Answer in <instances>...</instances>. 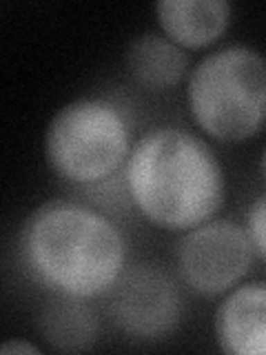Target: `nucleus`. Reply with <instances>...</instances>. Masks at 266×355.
Instances as JSON below:
<instances>
[{
    "instance_id": "1",
    "label": "nucleus",
    "mask_w": 266,
    "mask_h": 355,
    "mask_svg": "<svg viewBox=\"0 0 266 355\" xmlns=\"http://www.w3.org/2000/svg\"><path fill=\"white\" fill-rule=\"evenodd\" d=\"M27 275L49 295L98 300L129 266V242L105 211L49 200L27 216L18 238Z\"/></svg>"
},
{
    "instance_id": "2",
    "label": "nucleus",
    "mask_w": 266,
    "mask_h": 355,
    "mask_svg": "<svg viewBox=\"0 0 266 355\" xmlns=\"http://www.w3.org/2000/svg\"><path fill=\"white\" fill-rule=\"evenodd\" d=\"M125 189L149 225L184 233L215 218L227 198V175L202 136L182 127H155L133 142Z\"/></svg>"
},
{
    "instance_id": "3",
    "label": "nucleus",
    "mask_w": 266,
    "mask_h": 355,
    "mask_svg": "<svg viewBox=\"0 0 266 355\" xmlns=\"http://www.w3.org/2000/svg\"><path fill=\"white\" fill-rule=\"evenodd\" d=\"M186 107L211 140L238 144L266 125V55L251 44H224L200 58L186 78Z\"/></svg>"
},
{
    "instance_id": "4",
    "label": "nucleus",
    "mask_w": 266,
    "mask_h": 355,
    "mask_svg": "<svg viewBox=\"0 0 266 355\" xmlns=\"http://www.w3.org/2000/svg\"><path fill=\"white\" fill-rule=\"evenodd\" d=\"M49 169L73 187H100L125 171L133 149L127 111L107 98H78L53 114L44 129Z\"/></svg>"
},
{
    "instance_id": "5",
    "label": "nucleus",
    "mask_w": 266,
    "mask_h": 355,
    "mask_svg": "<svg viewBox=\"0 0 266 355\" xmlns=\"http://www.w3.org/2000/svg\"><path fill=\"white\" fill-rule=\"evenodd\" d=\"M255 251L247 229L224 218L188 229L175 244V266L182 284L204 297L227 295L253 269Z\"/></svg>"
},
{
    "instance_id": "6",
    "label": "nucleus",
    "mask_w": 266,
    "mask_h": 355,
    "mask_svg": "<svg viewBox=\"0 0 266 355\" xmlns=\"http://www.w3.org/2000/svg\"><path fill=\"white\" fill-rule=\"evenodd\" d=\"M107 297L111 324L133 340H164L180 327L184 315L177 282L149 262L129 264Z\"/></svg>"
},
{
    "instance_id": "7",
    "label": "nucleus",
    "mask_w": 266,
    "mask_h": 355,
    "mask_svg": "<svg viewBox=\"0 0 266 355\" xmlns=\"http://www.w3.org/2000/svg\"><path fill=\"white\" fill-rule=\"evenodd\" d=\"M213 333L229 355H266V282H242L215 311Z\"/></svg>"
},
{
    "instance_id": "8",
    "label": "nucleus",
    "mask_w": 266,
    "mask_h": 355,
    "mask_svg": "<svg viewBox=\"0 0 266 355\" xmlns=\"http://www.w3.org/2000/svg\"><path fill=\"white\" fill-rule=\"evenodd\" d=\"M153 11L164 36L186 51L218 42L233 16L227 0H160Z\"/></svg>"
},
{
    "instance_id": "9",
    "label": "nucleus",
    "mask_w": 266,
    "mask_h": 355,
    "mask_svg": "<svg viewBox=\"0 0 266 355\" xmlns=\"http://www.w3.org/2000/svg\"><path fill=\"white\" fill-rule=\"evenodd\" d=\"M125 62L133 83L151 94L171 92L191 71L186 49L158 31H144L133 38L127 47Z\"/></svg>"
},
{
    "instance_id": "10",
    "label": "nucleus",
    "mask_w": 266,
    "mask_h": 355,
    "mask_svg": "<svg viewBox=\"0 0 266 355\" xmlns=\"http://www.w3.org/2000/svg\"><path fill=\"white\" fill-rule=\"evenodd\" d=\"M38 331L58 353H85L100 338V318L82 297L51 295L38 311Z\"/></svg>"
},
{
    "instance_id": "11",
    "label": "nucleus",
    "mask_w": 266,
    "mask_h": 355,
    "mask_svg": "<svg viewBox=\"0 0 266 355\" xmlns=\"http://www.w3.org/2000/svg\"><path fill=\"white\" fill-rule=\"evenodd\" d=\"M244 229H247L255 255L266 262V193H260L249 205L247 216H244Z\"/></svg>"
},
{
    "instance_id": "12",
    "label": "nucleus",
    "mask_w": 266,
    "mask_h": 355,
    "mask_svg": "<svg viewBox=\"0 0 266 355\" xmlns=\"http://www.w3.org/2000/svg\"><path fill=\"white\" fill-rule=\"evenodd\" d=\"M0 353L3 355H14V353H27V355H40L42 349L38 344L27 342V340H7L0 344Z\"/></svg>"
},
{
    "instance_id": "13",
    "label": "nucleus",
    "mask_w": 266,
    "mask_h": 355,
    "mask_svg": "<svg viewBox=\"0 0 266 355\" xmlns=\"http://www.w3.org/2000/svg\"><path fill=\"white\" fill-rule=\"evenodd\" d=\"M260 173H262L264 182H266V147H264V151H262V158H260Z\"/></svg>"
}]
</instances>
